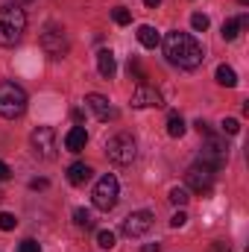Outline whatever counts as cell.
<instances>
[{
    "mask_svg": "<svg viewBox=\"0 0 249 252\" xmlns=\"http://www.w3.org/2000/svg\"><path fill=\"white\" fill-rule=\"evenodd\" d=\"M118 196H121V185H118V179H115L112 173H106V176H100V182L94 185L91 202H94L97 211H112V208L118 205Z\"/></svg>",
    "mask_w": 249,
    "mask_h": 252,
    "instance_id": "5",
    "label": "cell"
},
{
    "mask_svg": "<svg viewBox=\"0 0 249 252\" xmlns=\"http://www.w3.org/2000/svg\"><path fill=\"white\" fill-rule=\"evenodd\" d=\"M158 3H161V0H144V6H150V9H156Z\"/></svg>",
    "mask_w": 249,
    "mask_h": 252,
    "instance_id": "34",
    "label": "cell"
},
{
    "mask_svg": "<svg viewBox=\"0 0 249 252\" xmlns=\"http://www.w3.org/2000/svg\"><path fill=\"white\" fill-rule=\"evenodd\" d=\"M97 70H100L103 79H112V76H115L118 62H115V53H112V50H100V53H97Z\"/></svg>",
    "mask_w": 249,
    "mask_h": 252,
    "instance_id": "15",
    "label": "cell"
},
{
    "mask_svg": "<svg viewBox=\"0 0 249 252\" xmlns=\"http://www.w3.org/2000/svg\"><path fill=\"white\" fill-rule=\"evenodd\" d=\"M141 252H161V247H158V244H144Z\"/></svg>",
    "mask_w": 249,
    "mask_h": 252,
    "instance_id": "33",
    "label": "cell"
},
{
    "mask_svg": "<svg viewBox=\"0 0 249 252\" xmlns=\"http://www.w3.org/2000/svg\"><path fill=\"white\" fill-rule=\"evenodd\" d=\"M238 32H241V21H238V18H229V21L223 24V38H226V41H235Z\"/></svg>",
    "mask_w": 249,
    "mask_h": 252,
    "instance_id": "20",
    "label": "cell"
},
{
    "mask_svg": "<svg viewBox=\"0 0 249 252\" xmlns=\"http://www.w3.org/2000/svg\"><path fill=\"white\" fill-rule=\"evenodd\" d=\"M208 252H232V250H229L226 244H220V241H217V244H211V250H208Z\"/></svg>",
    "mask_w": 249,
    "mask_h": 252,
    "instance_id": "32",
    "label": "cell"
},
{
    "mask_svg": "<svg viewBox=\"0 0 249 252\" xmlns=\"http://www.w3.org/2000/svg\"><path fill=\"white\" fill-rule=\"evenodd\" d=\"M153 211H147V208H141V211H132L129 217L124 220V226H121V232H124L126 238L132 241V238H144L150 229H153Z\"/></svg>",
    "mask_w": 249,
    "mask_h": 252,
    "instance_id": "10",
    "label": "cell"
},
{
    "mask_svg": "<svg viewBox=\"0 0 249 252\" xmlns=\"http://www.w3.org/2000/svg\"><path fill=\"white\" fill-rule=\"evenodd\" d=\"M27 112V91L18 82H0V118L15 121Z\"/></svg>",
    "mask_w": 249,
    "mask_h": 252,
    "instance_id": "3",
    "label": "cell"
},
{
    "mask_svg": "<svg viewBox=\"0 0 249 252\" xmlns=\"http://www.w3.org/2000/svg\"><path fill=\"white\" fill-rule=\"evenodd\" d=\"M199 161L208 164V167H214V170H220V167L229 161V147H226V141H223L220 135H208L205 144H202Z\"/></svg>",
    "mask_w": 249,
    "mask_h": 252,
    "instance_id": "8",
    "label": "cell"
},
{
    "mask_svg": "<svg viewBox=\"0 0 249 252\" xmlns=\"http://www.w3.org/2000/svg\"><path fill=\"white\" fill-rule=\"evenodd\" d=\"M187 199H190V196H187V188H173V190H170V202H173V205H179V208H182Z\"/></svg>",
    "mask_w": 249,
    "mask_h": 252,
    "instance_id": "26",
    "label": "cell"
},
{
    "mask_svg": "<svg viewBox=\"0 0 249 252\" xmlns=\"http://www.w3.org/2000/svg\"><path fill=\"white\" fill-rule=\"evenodd\" d=\"M9 3H18V6H21V3H30V0H9Z\"/></svg>",
    "mask_w": 249,
    "mask_h": 252,
    "instance_id": "35",
    "label": "cell"
},
{
    "mask_svg": "<svg viewBox=\"0 0 249 252\" xmlns=\"http://www.w3.org/2000/svg\"><path fill=\"white\" fill-rule=\"evenodd\" d=\"M85 144H88V132H85V126H73V129L64 135V150H67V153H82Z\"/></svg>",
    "mask_w": 249,
    "mask_h": 252,
    "instance_id": "13",
    "label": "cell"
},
{
    "mask_svg": "<svg viewBox=\"0 0 249 252\" xmlns=\"http://www.w3.org/2000/svg\"><path fill=\"white\" fill-rule=\"evenodd\" d=\"M164 56H167V62L176 64V67L193 70V67L202 64L205 50H202V44H199L190 32L173 30V32H167V38H164Z\"/></svg>",
    "mask_w": 249,
    "mask_h": 252,
    "instance_id": "1",
    "label": "cell"
},
{
    "mask_svg": "<svg viewBox=\"0 0 249 252\" xmlns=\"http://www.w3.org/2000/svg\"><path fill=\"white\" fill-rule=\"evenodd\" d=\"M41 50L50 56V59H62L67 56V50H70V41H67V35H64L62 27H53V24H47L44 27V32H41Z\"/></svg>",
    "mask_w": 249,
    "mask_h": 252,
    "instance_id": "6",
    "label": "cell"
},
{
    "mask_svg": "<svg viewBox=\"0 0 249 252\" xmlns=\"http://www.w3.org/2000/svg\"><path fill=\"white\" fill-rule=\"evenodd\" d=\"M185 223H187V214H185V211H176V214L170 217V226H173V229H182Z\"/></svg>",
    "mask_w": 249,
    "mask_h": 252,
    "instance_id": "28",
    "label": "cell"
},
{
    "mask_svg": "<svg viewBox=\"0 0 249 252\" xmlns=\"http://www.w3.org/2000/svg\"><path fill=\"white\" fill-rule=\"evenodd\" d=\"M30 188H32V190H41V188H47V179H32V182H30Z\"/></svg>",
    "mask_w": 249,
    "mask_h": 252,
    "instance_id": "31",
    "label": "cell"
},
{
    "mask_svg": "<svg viewBox=\"0 0 249 252\" xmlns=\"http://www.w3.org/2000/svg\"><path fill=\"white\" fill-rule=\"evenodd\" d=\"M9 176H12V170H9V164H6V161H0V182H6Z\"/></svg>",
    "mask_w": 249,
    "mask_h": 252,
    "instance_id": "30",
    "label": "cell"
},
{
    "mask_svg": "<svg viewBox=\"0 0 249 252\" xmlns=\"http://www.w3.org/2000/svg\"><path fill=\"white\" fill-rule=\"evenodd\" d=\"M214 167H208V164H202V161H193L190 167H187V173H185V182H187V188L193 190V193H211V188H214Z\"/></svg>",
    "mask_w": 249,
    "mask_h": 252,
    "instance_id": "7",
    "label": "cell"
},
{
    "mask_svg": "<svg viewBox=\"0 0 249 252\" xmlns=\"http://www.w3.org/2000/svg\"><path fill=\"white\" fill-rule=\"evenodd\" d=\"M112 21H115L118 27H126V24H132V12L124 9V6H118V9H112Z\"/></svg>",
    "mask_w": 249,
    "mask_h": 252,
    "instance_id": "22",
    "label": "cell"
},
{
    "mask_svg": "<svg viewBox=\"0 0 249 252\" xmlns=\"http://www.w3.org/2000/svg\"><path fill=\"white\" fill-rule=\"evenodd\" d=\"M115 241H118V235L112 229H100L97 232V247L100 250H115Z\"/></svg>",
    "mask_w": 249,
    "mask_h": 252,
    "instance_id": "19",
    "label": "cell"
},
{
    "mask_svg": "<svg viewBox=\"0 0 249 252\" xmlns=\"http://www.w3.org/2000/svg\"><path fill=\"white\" fill-rule=\"evenodd\" d=\"M18 252H41V247H38L35 241H21V244H18Z\"/></svg>",
    "mask_w": 249,
    "mask_h": 252,
    "instance_id": "29",
    "label": "cell"
},
{
    "mask_svg": "<svg viewBox=\"0 0 249 252\" xmlns=\"http://www.w3.org/2000/svg\"><path fill=\"white\" fill-rule=\"evenodd\" d=\"M15 226H18L15 214H9V211H0V232H12Z\"/></svg>",
    "mask_w": 249,
    "mask_h": 252,
    "instance_id": "25",
    "label": "cell"
},
{
    "mask_svg": "<svg viewBox=\"0 0 249 252\" xmlns=\"http://www.w3.org/2000/svg\"><path fill=\"white\" fill-rule=\"evenodd\" d=\"M30 144H32V153H35L38 158H44V161L56 158V129H53V126H38V129H32Z\"/></svg>",
    "mask_w": 249,
    "mask_h": 252,
    "instance_id": "9",
    "label": "cell"
},
{
    "mask_svg": "<svg viewBox=\"0 0 249 252\" xmlns=\"http://www.w3.org/2000/svg\"><path fill=\"white\" fill-rule=\"evenodd\" d=\"M129 76H135V82H138V85H141V82H147V73L141 70V64H138V59H135V56L129 59Z\"/></svg>",
    "mask_w": 249,
    "mask_h": 252,
    "instance_id": "24",
    "label": "cell"
},
{
    "mask_svg": "<svg viewBox=\"0 0 249 252\" xmlns=\"http://www.w3.org/2000/svg\"><path fill=\"white\" fill-rule=\"evenodd\" d=\"M138 41H141V47L156 50V47L161 44V35H158V30H156V27L144 24V27H138Z\"/></svg>",
    "mask_w": 249,
    "mask_h": 252,
    "instance_id": "16",
    "label": "cell"
},
{
    "mask_svg": "<svg viewBox=\"0 0 249 252\" xmlns=\"http://www.w3.org/2000/svg\"><path fill=\"white\" fill-rule=\"evenodd\" d=\"M85 106H88V109L97 115V121H103V124H109V121L118 118L115 106H112L109 97H103V94H88V97H85Z\"/></svg>",
    "mask_w": 249,
    "mask_h": 252,
    "instance_id": "12",
    "label": "cell"
},
{
    "mask_svg": "<svg viewBox=\"0 0 249 252\" xmlns=\"http://www.w3.org/2000/svg\"><path fill=\"white\" fill-rule=\"evenodd\" d=\"M214 76H217V82H220L223 88H235V85H238V73H235V67H229V64H220V67L214 70Z\"/></svg>",
    "mask_w": 249,
    "mask_h": 252,
    "instance_id": "17",
    "label": "cell"
},
{
    "mask_svg": "<svg viewBox=\"0 0 249 252\" xmlns=\"http://www.w3.org/2000/svg\"><path fill=\"white\" fill-rule=\"evenodd\" d=\"M135 153H138V147H135V138L129 132H118L106 141V156L112 164H132Z\"/></svg>",
    "mask_w": 249,
    "mask_h": 252,
    "instance_id": "4",
    "label": "cell"
},
{
    "mask_svg": "<svg viewBox=\"0 0 249 252\" xmlns=\"http://www.w3.org/2000/svg\"><path fill=\"white\" fill-rule=\"evenodd\" d=\"M208 24H211V21H208V15H202V12H193V15H190V27H193L196 32H205V30H208Z\"/></svg>",
    "mask_w": 249,
    "mask_h": 252,
    "instance_id": "23",
    "label": "cell"
},
{
    "mask_svg": "<svg viewBox=\"0 0 249 252\" xmlns=\"http://www.w3.org/2000/svg\"><path fill=\"white\" fill-rule=\"evenodd\" d=\"M27 32V12L18 3H6L0 9V47H15Z\"/></svg>",
    "mask_w": 249,
    "mask_h": 252,
    "instance_id": "2",
    "label": "cell"
},
{
    "mask_svg": "<svg viewBox=\"0 0 249 252\" xmlns=\"http://www.w3.org/2000/svg\"><path fill=\"white\" fill-rule=\"evenodd\" d=\"M132 109H158V106H164L161 103V94L150 85V82H141V85H135V91H132Z\"/></svg>",
    "mask_w": 249,
    "mask_h": 252,
    "instance_id": "11",
    "label": "cell"
},
{
    "mask_svg": "<svg viewBox=\"0 0 249 252\" xmlns=\"http://www.w3.org/2000/svg\"><path fill=\"white\" fill-rule=\"evenodd\" d=\"M223 132H226V135H238V132H241V124H238L235 118H226V121H223Z\"/></svg>",
    "mask_w": 249,
    "mask_h": 252,
    "instance_id": "27",
    "label": "cell"
},
{
    "mask_svg": "<svg viewBox=\"0 0 249 252\" xmlns=\"http://www.w3.org/2000/svg\"><path fill=\"white\" fill-rule=\"evenodd\" d=\"M73 223H76L79 229H91V226H94V220H91V211H85V208H76V211H73Z\"/></svg>",
    "mask_w": 249,
    "mask_h": 252,
    "instance_id": "21",
    "label": "cell"
},
{
    "mask_svg": "<svg viewBox=\"0 0 249 252\" xmlns=\"http://www.w3.org/2000/svg\"><path fill=\"white\" fill-rule=\"evenodd\" d=\"M167 135H170V138H182V135H185V121H182V115L173 112V115L167 118Z\"/></svg>",
    "mask_w": 249,
    "mask_h": 252,
    "instance_id": "18",
    "label": "cell"
},
{
    "mask_svg": "<svg viewBox=\"0 0 249 252\" xmlns=\"http://www.w3.org/2000/svg\"><path fill=\"white\" fill-rule=\"evenodd\" d=\"M91 176H94V170H91L85 161H73V164L67 167V182H70V185H76V188H79V185H85Z\"/></svg>",
    "mask_w": 249,
    "mask_h": 252,
    "instance_id": "14",
    "label": "cell"
}]
</instances>
